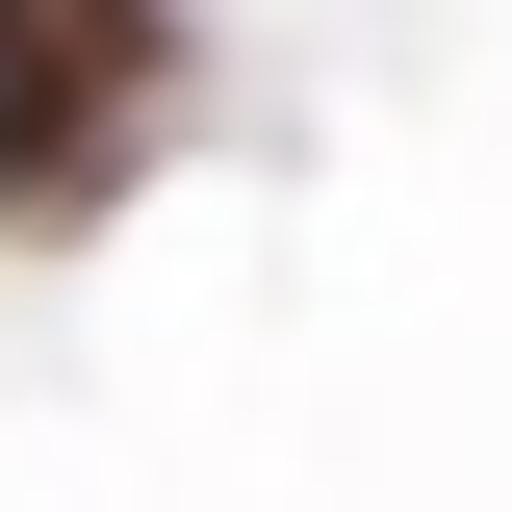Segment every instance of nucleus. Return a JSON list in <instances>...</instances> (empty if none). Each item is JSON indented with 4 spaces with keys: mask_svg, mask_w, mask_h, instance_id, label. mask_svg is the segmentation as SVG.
Returning a JSON list of instances; mask_svg holds the SVG:
<instances>
[{
    "mask_svg": "<svg viewBox=\"0 0 512 512\" xmlns=\"http://www.w3.org/2000/svg\"><path fill=\"white\" fill-rule=\"evenodd\" d=\"M180 26L154 0H0V231H52V205L128 180V128H154Z\"/></svg>",
    "mask_w": 512,
    "mask_h": 512,
    "instance_id": "obj_1",
    "label": "nucleus"
}]
</instances>
